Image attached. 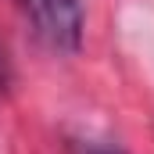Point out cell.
Returning a JSON list of instances; mask_svg holds the SVG:
<instances>
[{"label": "cell", "mask_w": 154, "mask_h": 154, "mask_svg": "<svg viewBox=\"0 0 154 154\" xmlns=\"http://www.w3.org/2000/svg\"><path fill=\"white\" fill-rule=\"evenodd\" d=\"M36 36L57 50H75L82 39V7L79 0H22Z\"/></svg>", "instance_id": "obj_1"}, {"label": "cell", "mask_w": 154, "mask_h": 154, "mask_svg": "<svg viewBox=\"0 0 154 154\" xmlns=\"http://www.w3.org/2000/svg\"><path fill=\"white\" fill-rule=\"evenodd\" d=\"M86 154H111V151H100V147H90Z\"/></svg>", "instance_id": "obj_2"}]
</instances>
